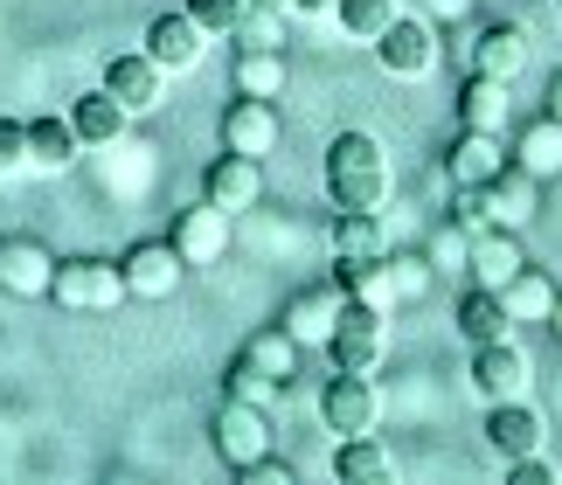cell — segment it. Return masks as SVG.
I'll use <instances>...</instances> for the list:
<instances>
[{"instance_id": "cell-25", "label": "cell", "mask_w": 562, "mask_h": 485, "mask_svg": "<svg viewBox=\"0 0 562 485\" xmlns=\"http://www.w3.org/2000/svg\"><path fill=\"white\" fill-rule=\"evenodd\" d=\"M501 298H507V313H514V326H549L555 319V298H562V284L549 278V271H528L514 278V284H501Z\"/></svg>"}, {"instance_id": "cell-22", "label": "cell", "mask_w": 562, "mask_h": 485, "mask_svg": "<svg viewBox=\"0 0 562 485\" xmlns=\"http://www.w3.org/2000/svg\"><path fill=\"white\" fill-rule=\"evenodd\" d=\"M334 485H396V458L382 451V437H340Z\"/></svg>"}, {"instance_id": "cell-20", "label": "cell", "mask_w": 562, "mask_h": 485, "mask_svg": "<svg viewBox=\"0 0 562 485\" xmlns=\"http://www.w3.org/2000/svg\"><path fill=\"white\" fill-rule=\"evenodd\" d=\"M486 444L493 458H542V416H535L528 403H493L486 409Z\"/></svg>"}, {"instance_id": "cell-14", "label": "cell", "mask_w": 562, "mask_h": 485, "mask_svg": "<svg viewBox=\"0 0 562 485\" xmlns=\"http://www.w3.org/2000/svg\"><path fill=\"white\" fill-rule=\"evenodd\" d=\"M340 305H348V292H340L334 278H327V284H306V292L285 305V319H278V326H285L299 347H327L334 326H340Z\"/></svg>"}, {"instance_id": "cell-2", "label": "cell", "mask_w": 562, "mask_h": 485, "mask_svg": "<svg viewBox=\"0 0 562 485\" xmlns=\"http://www.w3.org/2000/svg\"><path fill=\"white\" fill-rule=\"evenodd\" d=\"M49 298L63 305V313H119L133 292H125L119 257H70V263H56Z\"/></svg>"}, {"instance_id": "cell-19", "label": "cell", "mask_w": 562, "mask_h": 485, "mask_svg": "<svg viewBox=\"0 0 562 485\" xmlns=\"http://www.w3.org/2000/svg\"><path fill=\"white\" fill-rule=\"evenodd\" d=\"M465 271L472 284H486V292H501V284H514L528 271V257H521V236L514 229H486V236H472V250H465Z\"/></svg>"}, {"instance_id": "cell-15", "label": "cell", "mask_w": 562, "mask_h": 485, "mask_svg": "<svg viewBox=\"0 0 562 485\" xmlns=\"http://www.w3.org/2000/svg\"><path fill=\"white\" fill-rule=\"evenodd\" d=\"M49 284H56V257L42 250L35 236L0 243V292L8 298H49Z\"/></svg>"}, {"instance_id": "cell-24", "label": "cell", "mask_w": 562, "mask_h": 485, "mask_svg": "<svg viewBox=\"0 0 562 485\" xmlns=\"http://www.w3.org/2000/svg\"><path fill=\"white\" fill-rule=\"evenodd\" d=\"M334 284L355 305H396V284H389V257H334Z\"/></svg>"}, {"instance_id": "cell-7", "label": "cell", "mask_w": 562, "mask_h": 485, "mask_svg": "<svg viewBox=\"0 0 562 485\" xmlns=\"http://www.w3.org/2000/svg\"><path fill=\"white\" fill-rule=\"evenodd\" d=\"M375 63L396 83H417V77H430L438 70V29L430 21H417V14H396L382 29V42H375Z\"/></svg>"}, {"instance_id": "cell-34", "label": "cell", "mask_w": 562, "mask_h": 485, "mask_svg": "<svg viewBox=\"0 0 562 485\" xmlns=\"http://www.w3.org/2000/svg\"><path fill=\"white\" fill-rule=\"evenodd\" d=\"M35 181V146H29V119H0V188Z\"/></svg>"}, {"instance_id": "cell-27", "label": "cell", "mask_w": 562, "mask_h": 485, "mask_svg": "<svg viewBox=\"0 0 562 485\" xmlns=\"http://www.w3.org/2000/svg\"><path fill=\"white\" fill-rule=\"evenodd\" d=\"M229 83H236V98H285V56L278 49H236L229 63Z\"/></svg>"}, {"instance_id": "cell-18", "label": "cell", "mask_w": 562, "mask_h": 485, "mask_svg": "<svg viewBox=\"0 0 562 485\" xmlns=\"http://www.w3.org/2000/svg\"><path fill=\"white\" fill-rule=\"evenodd\" d=\"M501 167H507L501 132H459V139L445 146V173H451V188H486Z\"/></svg>"}, {"instance_id": "cell-40", "label": "cell", "mask_w": 562, "mask_h": 485, "mask_svg": "<svg viewBox=\"0 0 562 485\" xmlns=\"http://www.w3.org/2000/svg\"><path fill=\"white\" fill-rule=\"evenodd\" d=\"M507 485H562V478H555L549 458H514V465H507Z\"/></svg>"}, {"instance_id": "cell-4", "label": "cell", "mask_w": 562, "mask_h": 485, "mask_svg": "<svg viewBox=\"0 0 562 485\" xmlns=\"http://www.w3.org/2000/svg\"><path fill=\"white\" fill-rule=\"evenodd\" d=\"M229 223L236 215H223L215 202H188V208H175V223H167V243L181 250L188 271H215V263L229 257Z\"/></svg>"}, {"instance_id": "cell-1", "label": "cell", "mask_w": 562, "mask_h": 485, "mask_svg": "<svg viewBox=\"0 0 562 485\" xmlns=\"http://www.w3.org/2000/svg\"><path fill=\"white\" fill-rule=\"evenodd\" d=\"M389 188H396V173H389V146L375 132H334V146H327V202L382 215Z\"/></svg>"}, {"instance_id": "cell-45", "label": "cell", "mask_w": 562, "mask_h": 485, "mask_svg": "<svg viewBox=\"0 0 562 485\" xmlns=\"http://www.w3.org/2000/svg\"><path fill=\"white\" fill-rule=\"evenodd\" d=\"M549 326H555V334H562V298H555V319H549Z\"/></svg>"}, {"instance_id": "cell-32", "label": "cell", "mask_w": 562, "mask_h": 485, "mask_svg": "<svg viewBox=\"0 0 562 485\" xmlns=\"http://www.w3.org/2000/svg\"><path fill=\"white\" fill-rule=\"evenodd\" d=\"M396 14H403L396 0H340V8H334V21H340V35H348V42H382V29Z\"/></svg>"}, {"instance_id": "cell-46", "label": "cell", "mask_w": 562, "mask_h": 485, "mask_svg": "<svg viewBox=\"0 0 562 485\" xmlns=\"http://www.w3.org/2000/svg\"><path fill=\"white\" fill-rule=\"evenodd\" d=\"M555 8H562V0H555Z\"/></svg>"}, {"instance_id": "cell-43", "label": "cell", "mask_w": 562, "mask_h": 485, "mask_svg": "<svg viewBox=\"0 0 562 485\" xmlns=\"http://www.w3.org/2000/svg\"><path fill=\"white\" fill-rule=\"evenodd\" d=\"M549 119H562V70L549 77Z\"/></svg>"}, {"instance_id": "cell-33", "label": "cell", "mask_w": 562, "mask_h": 485, "mask_svg": "<svg viewBox=\"0 0 562 485\" xmlns=\"http://www.w3.org/2000/svg\"><path fill=\"white\" fill-rule=\"evenodd\" d=\"M389 284H396V305H417L430 284H438V263L424 250H389Z\"/></svg>"}, {"instance_id": "cell-13", "label": "cell", "mask_w": 562, "mask_h": 485, "mask_svg": "<svg viewBox=\"0 0 562 485\" xmlns=\"http://www.w3.org/2000/svg\"><path fill=\"white\" fill-rule=\"evenodd\" d=\"M146 56L160 63L167 77H188V70H202V56H209V35L194 29V14H160L154 29H146Z\"/></svg>"}, {"instance_id": "cell-31", "label": "cell", "mask_w": 562, "mask_h": 485, "mask_svg": "<svg viewBox=\"0 0 562 485\" xmlns=\"http://www.w3.org/2000/svg\"><path fill=\"white\" fill-rule=\"evenodd\" d=\"M244 361H257L278 388H285L292 374H299V361H306V347H299L285 326H265V334H250V340H244Z\"/></svg>"}, {"instance_id": "cell-17", "label": "cell", "mask_w": 562, "mask_h": 485, "mask_svg": "<svg viewBox=\"0 0 562 485\" xmlns=\"http://www.w3.org/2000/svg\"><path fill=\"white\" fill-rule=\"evenodd\" d=\"M63 119H70V132H77V146H83V153H104V146H119L125 132H133V112H125L112 91H83Z\"/></svg>"}, {"instance_id": "cell-37", "label": "cell", "mask_w": 562, "mask_h": 485, "mask_svg": "<svg viewBox=\"0 0 562 485\" xmlns=\"http://www.w3.org/2000/svg\"><path fill=\"white\" fill-rule=\"evenodd\" d=\"M188 14H194V29H202L209 42L215 35H236V29H244V14H250V0H188Z\"/></svg>"}, {"instance_id": "cell-11", "label": "cell", "mask_w": 562, "mask_h": 485, "mask_svg": "<svg viewBox=\"0 0 562 485\" xmlns=\"http://www.w3.org/2000/svg\"><path fill=\"white\" fill-rule=\"evenodd\" d=\"M202 202H215L223 215H250L265 202V160H244V153H215L202 173Z\"/></svg>"}, {"instance_id": "cell-41", "label": "cell", "mask_w": 562, "mask_h": 485, "mask_svg": "<svg viewBox=\"0 0 562 485\" xmlns=\"http://www.w3.org/2000/svg\"><path fill=\"white\" fill-rule=\"evenodd\" d=\"M334 8H340V0H292V14H299V21H327Z\"/></svg>"}, {"instance_id": "cell-26", "label": "cell", "mask_w": 562, "mask_h": 485, "mask_svg": "<svg viewBox=\"0 0 562 485\" xmlns=\"http://www.w3.org/2000/svg\"><path fill=\"white\" fill-rule=\"evenodd\" d=\"M486 194H493V223H501V229H521L528 215H535V202H542V181L507 160V167L486 181Z\"/></svg>"}, {"instance_id": "cell-3", "label": "cell", "mask_w": 562, "mask_h": 485, "mask_svg": "<svg viewBox=\"0 0 562 485\" xmlns=\"http://www.w3.org/2000/svg\"><path fill=\"white\" fill-rule=\"evenodd\" d=\"M389 354V313L382 305H340V326H334V340H327V361L334 374H375Z\"/></svg>"}, {"instance_id": "cell-5", "label": "cell", "mask_w": 562, "mask_h": 485, "mask_svg": "<svg viewBox=\"0 0 562 485\" xmlns=\"http://www.w3.org/2000/svg\"><path fill=\"white\" fill-rule=\"evenodd\" d=\"M319 424L334 437H375V424H382L375 374H334V382L319 388Z\"/></svg>"}, {"instance_id": "cell-9", "label": "cell", "mask_w": 562, "mask_h": 485, "mask_svg": "<svg viewBox=\"0 0 562 485\" xmlns=\"http://www.w3.org/2000/svg\"><path fill=\"white\" fill-rule=\"evenodd\" d=\"M472 388H480L486 403H528V388H535V361H528L514 340L472 347Z\"/></svg>"}, {"instance_id": "cell-39", "label": "cell", "mask_w": 562, "mask_h": 485, "mask_svg": "<svg viewBox=\"0 0 562 485\" xmlns=\"http://www.w3.org/2000/svg\"><path fill=\"white\" fill-rule=\"evenodd\" d=\"M236 485H299V472H292V465H278V458H257V465L236 472Z\"/></svg>"}, {"instance_id": "cell-10", "label": "cell", "mask_w": 562, "mask_h": 485, "mask_svg": "<svg viewBox=\"0 0 562 485\" xmlns=\"http://www.w3.org/2000/svg\"><path fill=\"white\" fill-rule=\"evenodd\" d=\"M98 91H112L133 119H146V112H160V98H167V70H160V63L146 56V49H125V56L104 63Z\"/></svg>"}, {"instance_id": "cell-38", "label": "cell", "mask_w": 562, "mask_h": 485, "mask_svg": "<svg viewBox=\"0 0 562 485\" xmlns=\"http://www.w3.org/2000/svg\"><path fill=\"white\" fill-rule=\"evenodd\" d=\"M285 21L292 14H278V8H250L244 29H236L229 42H236V49H285Z\"/></svg>"}, {"instance_id": "cell-16", "label": "cell", "mask_w": 562, "mask_h": 485, "mask_svg": "<svg viewBox=\"0 0 562 485\" xmlns=\"http://www.w3.org/2000/svg\"><path fill=\"white\" fill-rule=\"evenodd\" d=\"M535 63V42H528V29L521 21H493V29H480L472 35V70L480 77H501V83H514Z\"/></svg>"}, {"instance_id": "cell-35", "label": "cell", "mask_w": 562, "mask_h": 485, "mask_svg": "<svg viewBox=\"0 0 562 485\" xmlns=\"http://www.w3.org/2000/svg\"><path fill=\"white\" fill-rule=\"evenodd\" d=\"M223 395H229V403H257V409H271L278 382H271V374L257 368V361H244V354H236V361L223 368Z\"/></svg>"}, {"instance_id": "cell-42", "label": "cell", "mask_w": 562, "mask_h": 485, "mask_svg": "<svg viewBox=\"0 0 562 485\" xmlns=\"http://www.w3.org/2000/svg\"><path fill=\"white\" fill-rule=\"evenodd\" d=\"M472 8V0H430V14H438V21H451V14H465Z\"/></svg>"}, {"instance_id": "cell-8", "label": "cell", "mask_w": 562, "mask_h": 485, "mask_svg": "<svg viewBox=\"0 0 562 485\" xmlns=\"http://www.w3.org/2000/svg\"><path fill=\"white\" fill-rule=\"evenodd\" d=\"M209 444L223 451L229 472H244V465H257V458H271V416L257 403H223L215 424H209Z\"/></svg>"}, {"instance_id": "cell-21", "label": "cell", "mask_w": 562, "mask_h": 485, "mask_svg": "<svg viewBox=\"0 0 562 485\" xmlns=\"http://www.w3.org/2000/svg\"><path fill=\"white\" fill-rule=\"evenodd\" d=\"M507 119H514V83L472 70L459 83V125L465 132H507Z\"/></svg>"}, {"instance_id": "cell-6", "label": "cell", "mask_w": 562, "mask_h": 485, "mask_svg": "<svg viewBox=\"0 0 562 485\" xmlns=\"http://www.w3.org/2000/svg\"><path fill=\"white\" fill-rule=\"evenodd\" d=\"M119 271H125V292H133V298H146V305L175 298L181 284H188V263H181V250H175L167 236H146V243H133V250L119 257Z\"/></svg>"}, {"instance_id": "cell-28", "label": "cell", "mask_w": 562, "mask_h": 485, "mask_svg": "<svg viewBox=\"0 0 562 485\" xmlns=\"http://www.w3.org/2000/svg\"><path fill=\"white\" fill-rule=\"evenodd\" d=\"M514 167L535 173V181H549V173H562V119H535L521 125V139H514Z\"/></svg>"}, {"instance_id": "cell-23", "label": "cell", "mask_w": 562, "mask_h": 485, "mask_svg": "<svg viewBox=\"0 0 562 485\" xmlns=\"http://www.w3.org/2000/svg\"><path fill=\"white\" fill-rule=\"evenodd\" d=\"M459 334L472 347H493V340H514V313L501 292H486V284H472V292L459 298Z\"/></svg>"}, {"instance_id": "cell-29", "label": "cell", "mask_w": 562, "mask_h": 485, "mask_svg": "<svg viewBox=\"0 0 562 485\" xmlns=\"http://www.w3.org/2000/svg\"><path fill=\"white\" fill-rule=\"evenodd\" d=\"M29 146H35V181H49V173H70L77 167V132L70 119H29Z\"/></svg>"}, {"instance_id": "cell-44", "label": "cell", "mask_w": 562, "mask_h": 485, "mask_svg": "<svg viewBox=\"0 0 562 485\" xmlns=\"http://www.w3.org/2000/svg\"><path fill=\"white\" fill-rule=\"evenodd\" d=\"M250 8H278V14H292V0H250Z\"/></svg>"}, {"instance_id": "cell-30", "label": "cell", "mask_w": 562, "mask_h": 485, "mask_svg": "<svg viewBox=\"0 0 562 485\" xmlns=\"http://www.w3.org/2000/svg\"><path fill=\"white\" fill-rule=\"evenodd\" d=\"M396 243H389L382 215H361V208H334V257H389Z\"/></svg>"}, {"instance_id": "cell-12", "label": "cell", "mask_w": 562, "mask_h": 485, "mask_svg": "<svg viewBox=\"0 0 562 485\" xmlns=\"http://www.w3.org/2000/svg\"><path fill=\"white\" fill-rule=\"evenodd\" d=\"M285 125H278V104L271 98H229L223 112V153H244V160H271Z\"/></svg>"}, {"instance_id": "cell-36", "label": "cell", "mask_w": 562, "mask_h": 485, "mask_svg": "<svg viewBox=\"0 0 562 485\" xmlns=\"http://www.w3.org/2000/svg\"><path fill=\"white\" fill-rule=\"evenodd\" d=\"M451 229H459L465 243L486 236V229H501V223H493V194L486 188H451Z\"/></svg>"}]
</instances>
